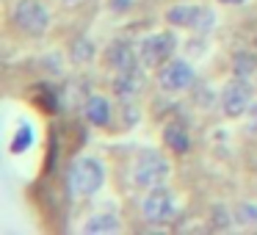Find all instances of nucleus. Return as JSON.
<instances>
[{"label":"nucleus","instance_id":"39448f33","mask_svg":"<svg viewBox=\"0 0 257 235\" xmlns=\"http://www.w3.org/2000/svg\"><path fill=\"white\" fill-rule=\"evenodd\" d=\"M155 83L163 94L169 97H180L185 91H191L196 83H199V72H196L194 61L185 56H174L169 58L166 64H161L155 72Z\"/></svg>","mask_w":257,"mask_h":235},{"label":"nucleus","instance_id":"ddd939ff","mask_svg":"<svg viewBox=\"0 0 257 235\" xmlns=\"http://www.w3.org/2000/svg\"><path fill=\"white\" fill-rule=\"evenodd\" d=\"M161 141H163V147H166L172 155H188L191 147H194V139H191L188 128H185V125H180V122L163 125Z\"/></svg>","mask_w":257,"mask_h":235},{"label":"nucleus","instance_id":"2eb2a0df","mask_svg":"<svg viewBox=\"0 0 257 235\" xmlns=\"http://www.w3.org/2000/svg\"><path fill=\"white\" fill-rule=\"evenodd\" d=\"M34 141H36V130H34V125L23 122L17 130H14L12 141H9V152H12V155H23V152H28L31 147H34Z\"/></svg>","mask_w":257,"mask_h":235},{"label":"nucleus","instance_id":"9d476101","mask_svg":"<svg viewBox=\"0 0 257 235\" xmlns=\"http://www.w3.org/2000/svg\"><path fill=\"white\" fill-rule=\"evenodd\" d=\"M150 67H133V69H122V72H113L111 78V91L116 100H139V94L147 89L150 83V75H147Z\"/></svg>","mask_w":257,"mask_h":235},{"label":"nucleus","instance_id":"423d86ee","mask_svg":"<svg viewBox=\"0 0 257 235\" xmlns=\"http://www.w3.org/2000/svg\"><path fill=\"white\" fill-rule=\"evenodd\" d=\"M12 23L20 34L39 39L53 28V12L45 0H14L12 3Z\"/></svg>","mask_w":257,"mask_h":235},{"label":"nucleus","instance_id":"0eeeda50","mask_svg":"<svg viewBox=\"0 0 257 235\" xmlns=\"http://www.w3.org/2000/svg\"><path fill=\"white\" fill-rule=\"evenodd\" d=\"M139 50H141V64H144V67L152 69V67L166 64L169 58H174L180 50L177 28L166 25V28H158V31H150V34L139 36Z\"/></svg>","mask_w":257,"mask_h":235},{"label":"nucleus","instance_id":"6ab92c4d","mask_svg":"<svg viewBox=\"0 0 257 235\" xmlns=\"http://www.w3.org/2000/svg\"><path fill=\"white\" fill-rule=\"evenodd\" d=\"M141 119H144V111H141L139 100H122V125L124 128H136Z\"/></svg>","mask_w":257,"mask_h":235},{"label":"nucleus","instance_id":"412c9836","mask_svg":"<svg viewBox=\"0 0 257 235\" xmlns=\"http://www.w3.org/2000/svg\"><path fill=\"white\" fill-rule=\"evenodd\" d=\"M139 0H105V9L111 14H127Z\"/></svg>","mask_w":257,"mask_h":235},{"label":"nucleus","instance_id":"7ed1b4c3","mask_svg":"<svg viewBox=\"0 0 257 235\" xmlns=\"http://www.w3.org/2000/svg\"><path fill=\"white\" fill-rule=\"evenodd\" d=\"M163 20H166V25H172L177 31H191V34H205V36L218 25L216 9L205 6V3H191V0L172 3L163 12Z\"/></svg>","mask_w":257,"mask_h":235},{"label":"nucleus","instance_id":"f03ea898","mask_svg":"<svg viewBox=\"0 0 257 235\" xmlns=\"http://www.w3.org/2000/svg\"><path fill=\"white\" fill-rule=\"evenodd\" d=\"M174 174V163L158 147H141L136 152L133 163H130V180H133L136 188L147 191L155 188V185H166Z\"/></svg>","mask_w":257,"mask_h":235},{"label":"nucleus","instance_id":"20e7f679","mask_svg":"<svg viewBox=\"0 0 257 235\" xmlns=\"http://www.w3.org/2000/svg\"><path fill=\"white\" fill-rule=\"evenodd\" d=\"M139 210H141V218L152 227H166L172 224L174 218L180 216L183 210V199L177 196V191L166 185H155V188H147L144 196L139 202Z\"/></svg>","mask_w":257,"mask_h":235},{"label":"nucleus","instance_id":"4468645a","mask_svg":"<svg viewBox=\"0 0 257 235\" xmlns=\"http://www.w3.org/2000/svg\"><path fill=\"white\" fill-rule=\"evenodd\" d=\"M97 56H100V50H97V45L89 39V36H78V39L69 45V58H72L75 64H80V67L94 64Z\"/></svg>","mask_w":257,"mask_h":235},{"label":"nucleus","instance_id":"f8f14e48","mask_svg":"<svg viewBox=\"0 0 257 235\" xmlns=\"http://www.w3.org/2000/svg\"><path fill=\"white\" fill-rule=\"evenodd\" d=\"M124 229V221L119 213L111 210H94L80 221V232L83 235H119Z\"/></svg>","mask_w":257,"mask_h":235},{"label":"nucleus","instance_id":"5701e85b","mask_svg":"<svg viewBox=\"0 0 257 235\" xmlns=\"http://www.w3.org/2000/svg\"><path fill=\"white\" fill-rule=\"evenodd\" d=\"M64 6H80V3H86V0H61Z\"/></svg>","mask_w":257,"mask_h":235},{"label":"nucleus","instance_id":"aec40b11","mask_svg":"<svg viewBox=\"0 0 257 235\" xmlns=\"http://www.w3.org/2000/svg\"><path fill=\"white\" fill-rule=\"evenodd\" d=\"M240 122H243V133L246 136H254V139H257V100L251 102V108L243 113V119H240Z\"/></svg>","mask_w":257,"mask_h":235},{"label":"nucleus","instance_id":"f3484780","mask_svg":"<svg viewBox=\"0 0 257 235\" xmlns=\"http://www.w3.org/2000/svg\"><path fill=\"white\" fill-rule=\"evenodd\" d=\"M257 72V56L251 50H238L232 56V75H240V78H251Z\"/></svg>","mask_w":257,"mask_h":235},{"label":"nucleus","instance_id":"dca6fc26","mask_svg":"<svg viewBox=\"0 0 257 235\" xmlns=\"http://www.w3.org/2000/svg\"><path fill=\"white\" fill-rule=\"evenodd\" d=\"M210 227L213 229H235L238 221H235V210L224 202H213L210 205Z\"/></svg>","mask_w":257,"mask_h":235},{"label":"nucleus","instance_id":"9b49d317","mask_svg":"<svg viewBox=\"0 0 257 235\" xmlns=\"http://www.w3.org/2000/svg\"><path fill=\"white\" fill-rule=\"evenodd\" d=\"M113 113H116V108H113V100L108 94H89L83 100V116H86V122L97 130L111 128Z\"/></svg>","mask_w":257,"mask_h":235},{"label":"nucleus","instance_id":"f257e3e1","mask_svg":"<svg viewBox=\"0 0 257 235\" xmlns=\"http://www.w3.org/2000/svg\"><path fill=\"white\" fill-rule=\"evenodd\" d=\"M108 183V163L94 152H83L69 163L67 172V191L72 199H91Z\"/></svg>","mask_w":257,"mask_h":235},{"label":"nucleus","instance_id":"a211bd4d","mask_svg":"<svg viewBox=\"0 0 257 235\" xmlns=\"http://www.w3.org/2000/svg\"><path fill=\"white\" fill-rule=\"evenodd\" d=\"M235 221H238V227L257 229V199L238 202V207H235Z\"/></svg>","mask_w":257,"mask_h":235},{"label":"nucleus","instance_id":"1a4fd4ad","mask_svg":"<svg viewBox=\"0 0 257 235\" xmlns=\"http://www.w3.org/2000/svg\"><path fill=\"white\" fill-rule=\"evenodd\" d=\"M108 69L111 72H122V69H133L141 67V50H139V39H130V36H119L102 53Z\"/></svg>","mask_w":257,"mask_h":235},{"label":"nucleus","instance_id":"6e6552de","mask_svg":"<svg viewBox=\"0 0 257 235\" xmlns=\"http://www.w3.org/2000/svg\"><path fill=\"white\" fill-rule=\"evenodd\" d=\"M254 83L251 78H240V75H232L229 80H224L221 91H218V111H221L224 119L235 122V119H243V113L251 108L254 102Z\"/></svg>","mask_w":257,"mask_h":235},{"label":"nucleus","instance_id":"4be33fe9","mask_svg":"<svg viewBox=\"0 0 257 235\" xmlns=\"http://www.w3.org/2000/svg\"><path fill=\"white\" fill-rule=\"evenodd\" d=\"M216 3H221V6H246L249 0H216Z\"/></svg>","mask_w":257,"mask_h":235}]
</instances>
